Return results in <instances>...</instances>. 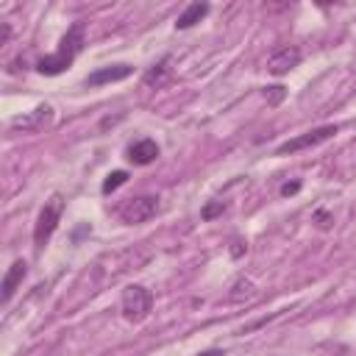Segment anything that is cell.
<instances>
[{"instance_id":"cell-1","label":"cell","mask_w":356,"mask_h":356,"mask_svg":"<svg viewBox=\"0 0 356 356\" xmlns=\"http://www.w3.org/2000/svg\"><path fill=\"white\" fill-rule=\"evenodd\" d=\"M86 22L83 19H78V22H72L70 28H67V33L61 36V42H58V47H56V53H50V56H42L39 61H36V72H42V75H61V72H67L70 67H72V61H75V56L83 50V44H86Z\"/></svg>"},{"instance_id":"cell-2","label":"cell","mask_w":356,"mask_h":356,"mask_svg":"<svg viewBox=\"0 0 356 356\" xmlns=\"http://www.w3.org/2000/svg\"><path fill=\"white\" fill-rule=\"evenodd\" d=\"M61 214H64V197L56 192L44 200V206L39 209V217L33 222V245L36 248H44L50 242V236L56 234V228L61 222Z\"/></svg>"},{"instance_id":"cell-3","label":"cell","mask_w":356,"mask_h":356,"mask_svg":"<svg viewBox=\"0 0 356 356\" xmlns=\"http://www.w3.org/2000/svg\"><path fill=\"white\" fill-rule=\"evenodd\" d=\"M120 309H122V317L128 323H145L150 317V312H153V292L147 286H142V284H128L122 289Z\"/></svg>"},{"instance_id":"cell-4","label":"cell","mask_w":356,"mask_h":356,"mask_svg":"<svg viewBox=\"0 0 356 356\" xmlns=\"http://www.w3.org/2000/svg\"><path fill=\"white\" fill-rule=\"evenodd\" d=\"M159 209H161L159 195H136L120 206V220L125 225H139V222H147L150 217H156Z\"/></svg>"},{"instance_id":"cell-5","label":"cell","mask_w":356,"mask_h":356,"mask_svg":"<svg viewBox=\"0 0 356 356\" xmlns=\"http://www.w3.org/2000/svg\"><path fill=\"white\" fill-rule=\"evenodd\" d=\"M337 125H320V128H312V131H306V134H300V136H292V139H286L284 145H278L275 147V156H289V153H298V150H306V147H317V145H323V142H328L331 136H337Z\"/></svg>"},{"instance_id":"cell-6","label":"cell","mask_w":356,"mask_h":356,"mask_svg":"<svg viewBox=\"0 0 356 356\" xmlns=\"http://www.w3.org/2000/svg\"><path fill=\"white\" fill-rule=\"evenodd\" d=\"M300 58H303V53H300L298 44L275 47V50L267 56V72L275 75V78H281V75H286L289 70H295V67L300 64Z\"/></svg>"},{"instance_id":"cell-7","label":"cell","mask_w":356,"mask_h":356,"mask_svg":"<svg viewBox=\"0 0 356 356\" xmlns=\"http://www.w3.org/2000/svg\"><path fill=\"white\" fill-rule=\"evenodd\" d=\"M53 122V106L50 103H39L33 111L22 114V117H14L11 120V131H22V134H39L44 131V125Z\"/></svg>"},{"instance_id":"cell-8","label":"cell","mask_w":356,"mask_h":356,"mask_svg":"<svg viewBox=\"0 0 356 356\" xmlns=\"http://www.w3.org/2000/svg\"><path fill=\"white\" fill-rule=\"evenodd\" d=\"M134 75L131 64H108V67H97L95 72L86 75V86H103V83H117Z\"/></svg>"},{"instance_id":"cell-9","label":"cell","mask_w":356,"mask_h":356,"mask_svg":"<svg viewBox=\"0 0 356 356\" xmlns=\"http://www.w3.org/2000/svg\"><path fill=\"white\" fill-rule=\"evenodd\" d=\"M159 153H161V150H159L156 139H136V142H131L128 150H125L128 161L136 164V167H147V164H153V161L159 159Z\"/></svg>"},{"instance_id":"cell-10","label":"cell","mask_w":356,"mask_h":356,"mask_svg":"<svg viewBox=\"0 0 356 356\" xmlns=\"http://www.w3.org/2000/svg\"><path fill=\"white\" fill-rule=\"evenodd\" d=\"M25 275H28V261H25V259L11 261V267L6 270L3 284H0V289H3V306H8V303H11L14 292H17V289H19V284L25 281Z\"/></svg>"},{"instance_id":"cell-11","label":"cell","mask_w":356,"mask_h":356,"mask_svg":"<svg viewBox=\"0 0 356 356\" xmlns=\"http://www.w3.org/2000/svg\"><path fill=\"white\" fill-rule=\"evenodd\" d=\"M206 14H209V3H206V0H195V3H189V6L178 14V19H175V31H186V28L197 25Z\"/></svg>"},{"instance_id":"cell-12","label":"cell","mask_w":356,"mask_h":356,"mask_svg":"<svg viewBox=\"0 0 356 356\" xmlns=\"http://www.w3.org/2000/svg\"><path fill=\"white\" fill-rule=\"evenodd\" d=\"M172 78V67H170V56H164L161 61H156L153 67H147L145 70V75H142V83L145 86H164L167 81Z\"/></svg>"},{"instance_id":"cell-13","label":"cell","mask_w":356,"mask_h":356,"mask_svg":"<svg viewBox=\"0 0 356 356\" xmlns=\"http://www.w3.org/2000/svg\"><path fill=\"white\" fill-rule=\"evenodd\" d=\"M256 298V284L250 281V278H236L234 284H231V292L225 295V300L228 303H245V300H253Z\"/></svg>"},{"instance_id":"cell-14","label":"cell","mask_w":356,"mask_h":356,"mask_svg":"<svg viewBox=\"0 0 356 356\" xmlns=\"http://www.w3.org/2000/svg\"><path fill=\"white\" fill-rule=\"evenodd\" d=\"M125 181H128V172H125V170H114V172H108V175H106V181H103L100 192H103V195H111V192H117Z\"/></svg>"},{"instance_id":"cell-15","label":"cell","mask_w":356,"mask_h":356,"mask_svg":"<svg viewBox=\"0 0 356 356\" xmlns=\"http://www.w3.org/2000/svg\"><path fill=\"white\" fill-rule=\"evenodd\" d=\"M225 209H228V206H225L222 200H209V203L200 209V217L209 222V220H214V217H222V214H225Z\"/></svg>"},{"instance_id":"cell-16","label":"cell","mask_w":356,"mask_h":356,"mask_svg":"<svg viewBox=\"0 0 356 356\" xmlns=\"http://www.w3.org/2000/svg\"><path fill=\"white\" fill-rule=\"evenodd\" d=\"M261 95H264V100H267L270 106H278V103L286 97V89H284L281 83H273V86H264Z\"/></svg>"},{"instance_id":"cell-17","label":"cell","mask_w":356,"mask_h":356,"mask_svg":"<svg viewBox=\"0 0 356 356\" xmlns=\"http://www.w3.org/2000/svg\"><path fill=\"white\" fill-rule=\"evenodd\" d=\"M312 222H314L320 231H328V228L334 225V214H331V211H325V209H317V211L312 214Z\"/></svg>"},{"instance_id":"cell-18","label":"cell","mask_w":356,"mask_h":356,"mask_svg":"<svg viewBox=\"0 0 356 356\" xmlns=\"http://www.w3.org/2000/svg\"><path fill=\"white\" fill-rule=\"evenodd\" d=\"M228 253H231V259H242V256L248 253V242H245V239H239V236H234V239H231Z\"/></svg>"},{"instance_id":"cell-19","label":"cell","mask_w":356,"mask_h":356,"mask_svg":"<svg viewBox=\"0 0 356 356\" xmlns=\"http://www.w3.org/2000/svg\"><path fill=\"white\" fill-rule=\"evenodd\" d=\"M300 192V181H286V184H281V197H292V195H298Z\"/></svg>"},{"instance_id":"cell-20","label":"cell","mask_w":356,"mask_h":356,"mask_svg":"<svg viewBox=\"0 0 356 356\" xmlns=\"http://www.w3.org/2000/svg\"><path fill=\"white\" fill-rule=\"evenodd\" d=\"M8 39H11V22H0V47L8 44Z\"/></svg>"},{"instance_id":"cell-21","label":"cell","mask_w":356,"mask_h":356,"mask_svg":"<svg viewBox=\"0 0 356 356\" xmlns=\"http://www.w3.org/2000/svg\"><path fill=\"white\" fill-rule=\"evenodd\" d=\"M197 356H225V353H222L220 348H209V350H200Z\"/></svg>"}]
</instances>
